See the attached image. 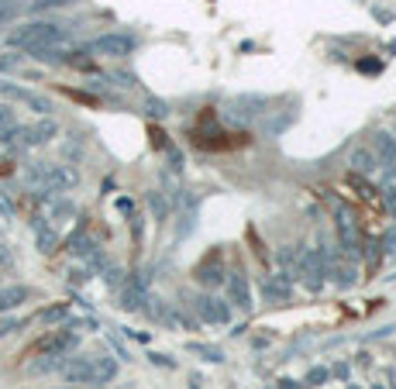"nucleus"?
Listing matches in <instances>:
<instances>
[{
	"label": "nucleus",
	"mask_w": 396,
	"mask_h": 389,
	"mask_svg": "<svg viewBox=\"0 0 396 389\" xmlns=\"http://www.w3.org/2000/svg\"><path fill=\"white\" fill-rule=\"evenodd\" d=\"M66 39H69V28H62L55 21H28V25H21L7 35V45L28 52V48H41V45H59Z\"/></svg>",
	"instance_id": "obj_1"
},
{
	"label": "nucleus",
	"mask_w": 396,
	"mask_h": 389,
	"mask_svg": "<svg viewBox=\"0 0 396 389\" xmlns=\"http://www.w3.org/2000/svg\"><path fill=\"white\" fill-rule=\"evenodd\" d=\"M28 183L39 186V190H48V193H66L79 183V172L69 169V165H59V162H35L28 165Z\"/></svg>",
	"instance_id": "obj_2"
},
{
	"label": "nucleus",
	"mask_w": 396,
	"mask_h": 389,
	"mask_svg": "<svg viewBox=\"0 0 396 389\" xmlns=\"http://www.w3.org/2000/svg\"><path fill=\"white\" fill-rule=\"evenodd\" d=\"M135 48H138V39L128 35V32H107V35H100V39H93L86 45L90 55H107V59H124Z\"/></svg>",
	"instance_id": "obj_3"
},
{
	"label": "nucleus",
	"mask_w": 396,
	"mask_h": 389,
	"mask_svg": "<svg viewBox=\"0 0 396 389\" xmlns=\"http://www.w3.org/2000/svg\"><path fill=\"white\" fill-rule=\"evenodd\" d=\"M296 273L303 275V282H307V289H320L324 286V275H327V252H300V259H296Z\"/></svg>",
	"instance_id": "obj_4"
},
{
	"label": "nucleus",
	"mask_w": 396,
	"mask_h": 389,
	"mask_svg": "<svg viewBox=\"0 0 396 389\" xmlns=\"http://www.w3.org/2000/svg\"><path fill=\"white\" fill-rule=\"evenodd\" d=\"M79 345L76 331H73V324H66V327H59V331H52V334H45L39 345H35V355H66V351H73Z\"/></svg>",
	"instance_id": "obj_5"
},
{
	"label": "nucleus",
	"mask_w": 396,
	"mask_h": 389,
	"mask_svg": "<svg viewBox=\"0 0 396 389\" xmlns=\"http://www.w3.org/2000/svg\"><path fill=\"white\" fill-rule=\"evenodd\" d=\"M266 107H269L266 97H259V93H241V97H235V100L228 104V117L245 124V121H255L259 114H269Z\"/></svg>",
	"instance_id": "obj_6"
},
{
	"label": "nucleus",
	"mask_w": 396,
	"mask_h": 389,
	"mask_svg": "<svg viewBox=\"0 0 396 389\" xmlns=\"http://www.w3.org/2000/svg\"><path fill=\"white\" fill-rule=\"evenodd\" d=\"M0 97L18 100V104H25V107L39 111L41 117H48V111H52V100H48V97H39V93H32V90L18 86V83H7V79H0Z\"/></svg>",
	"instance_id": "obj_7"
},
{
	"label": "nucleus",
	"mask_w": 396,
	"mask_h": 389,
	"mask_svg": "<svg viewBox=\"0 0 396 389\" xmlns=\"http://www.w3.org/2000/svg\"><path fill=\"white\" fill-rule=\"evenodd\" d=\"M62 379L69 386H97V372H93V358L79 355V358H66L62 362Z\"/></svg>",
	"instance_id": "obj_8"
},
{
	"label": "nucleus",
	"mask_w": 396,
	"mask_h": 389,
	"mask_svg": "<svg viewBox=\"0 0 396 389\" xmlns=\"http://www.w3.org/2000/svg\"><path fill=\"white\" fill-rule=\"evenodd\" d=\"M262 296H266V303H289V296H293V275L289 273H273L262 279Z\"/></svg>",
	"instance_id": "obj_9"
},
{
	"label": "nucleus",
	"mask_w": 396,
	"mask_h": 389,
	"mask_svg": "<svg viewBox=\"0 0 396 389\" xmlns=\"http://www.w3.org/2000/svg\"><path fill=\"white\" fill-rule=\"evenodd\" d=\"M197 313L203 324H228L231 320V307L224 303V300H217V296H210V293H203V296H197Z\"/></svg>",
	"instance_id": "obj_10"
},
{
	"label": "nucleus",
	"mask_w": 396,
	"mask_h": 389,
	"mask_svg": "<svg viewBox=\"0 0 396 389\" xmlns=\"http://www.w3.org/2000/svg\"><path fill=\"white\" fill-rule=\"evenodd\" d=\"M55 135H59V124L52 117H41L39 124H32V128L21 131V145L25 149H39V145H48Z\"/></svg>",
	"instance_id": "obj_11"
},
{
	"label": "nucleus",
	"mask_w": 396,
	"mask_h": 389,
	"mask_svg": "<svg viewBox=\"0 0 396 389\" xmlns=\"http://www.w3.org/2000/svg\"><path fill=\"white\" fill-rule=\"evenodd\" d=\"M338 234H341V248L358 259V252H362V241H358V231H355V221H352V214L345 210V207H338Z\"/></svg>",
	"instance_id": "obj_12"
},
{
	"label": "nucleus",
	"mask_w": 396,
	"mask_h": 389,
	"mask_svg": "<svg viewBox=\"0 0 396 389\" xmlns=\"http://www.w3.org/2000/svg\"><path fill=\"white\" fill-rule=\"evenodd\" d=\"M372 156L379 165H396V138L390 131H376V142H372Z\"/></svg>",
	"instance_id": "obj_13"
},
{
	"label": "nucleus",
	"mask_w": 396,
	"mask_h": 389,
	"mask_svg": "<svg viewBox=\"0 0 396 389\" xmlns=\"http://www.w3.org/2000/svg\"><path fill=\"white\" fill-rule=\"evenodd\" d=\"M28 300H32V289H28V286H21V282L4 286V289H0V313L18 310V307H21V303H28Z\"/></svg>",
	"instance_id": "obj_14"
},
{
	"label": "nucleus",
	"mask_w": 396,
	"mask_h": 389,
	"mask_svg": "<svg viewBox=\"0 0 396 389\" xmlns=\"http://www.w3.org/2000/svg\"><path fill=\"white\" fill-rule=\"evenodd\" d=\"M228 293H231V300H235L241 310L248 313L255 303H252V289H248V279H245V273L238 269V273H231V279H228Z\"/></svg>",
	"instance_id": "obj_15"
},
{
	"label": "nucleus",
	"mask_w": 396,
	"mask_h": 389,
	"mask_svg": "<svg viewBox=\"0 0 396 389\" xmlns=\"http://www.w3.org/2000/svg\"><path fill=\"white\" fill-rule=\"evenodd\" d=\"M197 282L200 286H210V289H214V286H221V282H224V269H221V255H214V262H210V259H207V262H203V266H197Z\"/></svg>",
	"instance_id": "obj_16"
},
{
	"label": "nucleus",
	"mask_w": 396,
	"mask_h": 389,
	"mask_svg": "<svg viewBox=\"0 0 396 389\" xmlns=\"http://www.w3.org/2000/svg\"><path fill=\"white\" fill-rule=\"evenodd\" d=\"M93 372H97V386L114 383V379H118V358H111V355H97V358H93Z\"/></svg>",
	"instance_id": "obj_17"
},
{
	"label": "nucleus",
	"mask_w": 396,
	"mask_h": 389,
	"mask_svg": "<svg viewBox=\"0 0 396 389\" xmlns=\"http://www.w3.org/2000/svg\"><path fill=\"white\" fill-rule=\"evenodd\" d=\"M348 165H352V172L355 176H369V172H376V156H372V149H355L352 156H348Z\"/></svg>",
	"instance_id": "obj_18"
},
{
	"label": "nucleus",
	"mask_w": 396,
	"mask_h": 389,
	"mask_svg": "<svg viewBox=\"0 0 396 389\" xmlns=\"http://www.w3.org/2000/svg\"><path fill=\"white\" fill-rule=\"evenodd\" d=\"M35 241H39L41 255H52V252L59 248V234L52 231L48 224H41V221H35Z\"/></svg>",
	"instance_id": "obj_19"
},
{
	"label": "nucleus",
	"mask_w": 396,
	"mask_h": 389,
	"mask_svg": "<svg viewBox=\"0 0 396 389\" xmlns=\"http://www.w3.org/2000/svg\"><path fill=\"white\" fill-rule=\"evenodd\" d=\"M145 300H149V296H145V293H138L135 286H128V282L121 286V307H124V310H142V303H145Z\"/></svg>",
	"instance_id": "obj_20"
},
{
	"label": "nucleus",
	"mask_w": 396,
	"mask_h": 389,
	"mask_svg": "<svg viewBox=\"0 0 396 389\" xmlns=\"http://www.w3.org/2000/svg\"><path fill=\"white\" fill-rule=\"evenodd\" d=\"M41 324H66L69 320V303H55V307H45L39 313Z\"/></svg>",
	"instance_id": "obj_21"
},
{
	"label": "nucleus",
	"mask_w": 396,
	"mask_h": 389,
	"mask_svg": "<svg viewBox=\"0 0 396 389\" xmlns=\"http://www.w3.org/2000/svg\"><path fill=\"white\" fill-rule=\"evenodd\" d=\"M186 348L193 351V355H200L203 362H214V365H221V362H224V351H221V348H210V345H197V341H193V345H186Z\"/></svg>",
	"instance_id": "obj_22"
},
{
	"label": "nucleus",
	"mask_w": 396,
	"mask_h": 389,
	"mask_svg": "<svg viewBox=\"0 0 396 389\" xmlns=\"http://www.w3.org/2000/svg\"><path fill=\"white\" fill-rule=\"evenodd\" d=\"M145 114L152 117V121H165V117L172 114V111H169V104H165V100H158V97H149V104H145Z\"/></svg>",
	"instance_id": "obj_23"
},
{
	"label": "nucleus",
	"mask_w": 396,
	"mask_h": 389,
	"mask_svg": "<svg viewBox=\"0 0 396 389\" xmlns=\"http://www.w3.org/2000/svg\"><path fill=\"white\" fill-rule=\"evenodd\" d=\"M149 207H152L156 221H165V217H169V203H165V196L158 193V190H152V193H149Z\"/></svg>",
	"instance_id": "obj_24"
},
{
	"label": "nucleus",
	"mask_w": 396,
	"mask_h": 389,
	"mask_svg": "<svg viewBox=\"0 0 396 389\" xmlns=\"http://www.w3.org/2000/svg\"><path fill=\"white\" fill-rule=\"evenodd\" d=\"M25 324H28L25 317H4V313H0V341H4L7 334H14V331H21Z\"/></svg>",
	"instance_id": "obj_25"
},
{
	"label": "nucleus",
	"mask_w": 396,
	"mask_h": 389,
	"mask_svg": "<svg viewBox=\"0 0 396 389\" xmlns=\"http://www.w3.org/2000/svg\"><path fill=\"white\" fill-rule=\"evenodd\" d=\"M76 0H32V14H45V11H59V7H69Z\"/></svg>",
	"instance_id": "obj_26"
},
{
	"label": "nucleus",
	"mask_w": 396,
	"mask_h": 389,
	"mask_svg": "<svg viewBox=\"0 0 396 389\" xmlns=\"http://www.w3.org/2000/svg\"><path fill=\"white\" fill-rule=\"evenodd\" d=\"M327 379H331V372H327L324 365H317V369H310V372H307V379H303V386H324Z\"/></svg>",
	"instance_id": "obj_27"
},
{
	"label": "nucleus",
	"mask_w": 396,
	"mask_h": 389,
	"mask_svg": "<svg viewBox=\"0 0 396 389\" xmlns=\"http://www.w3.org/2000/svg\"><path fill=\"white\" fill-rule=\"evenodd\" d=\"M165 162H169V169H172V172H183V165H186L183 152H179V149H172V145L165 149Z\"/></svg>",
	"instance_id": "obj_28"
},
{
	"label": "nucleus",
	"mask_w": 396,
	"mask_h": 389,
	"mask_svg": "<svg viewBox=\"0 0 396 389\" xmlns=\"http://www.w3.org/2000/svg\"><path fill=\"white\" fill-rule=\"evenodd\" d=\"M300 252H303V248H296V245H293V248H282V252L276 255V259H279V266H296Z\"/></svg>",
	"instance_id": "obj_29"
},
{
	"label": "nucleus",
	"mask_w": 396,
	"mask_h": 389,
	"mask_svg": "<svg viewBox=\"0 0 396 389\" xmlns=\"http://www.w3.org/2000/svg\"><path fill=\"white\" fill-rule=\"evenodd\" d=\"M18 66H21V55H14V52L0 55V73H11V69H18Z\"/></svg>",
	"instance_id": "obj_30"
},
{
	"label": "nucleus",
	"mask_w": 396,
	"mask_h": 389,
	"mask_svg": "<svg viewBox=\"0 0 396 389\" xmlns=\"http://www.w3.org/2000/svg\"><path fill=\"white\" fill-rule=\"evenodd\" d=\"M11 124H18V117H14L11 107H4V104H0V131H4V128H11Z\"/></svg>",
	"instance_id": "obj_31"
},
{
	"label": "nucleus",
	"mask_w": 396,
	"mask_h": 389,
	"mask_svg": "<svg viewBox=\"0 0 396 389\" xmlns=\"http://www.w3.org/2000/svg\"><path fill=\"white\" fill-rule=\"evenodd\" d=\"M327 372H331V376H338V379H348V376H352V365H348V362H338V365H334V369H327Z\"/></svg>",
	"instance_id": "obj_32"
},
{
	"label": "nucleus",
	"mask_w": 396,
	"mask_h": 389,
	"mask_svg": "<svg viewBox=\"0 0 396 389\" xmlns=\"http://www.w3.org/2000/svg\"><path fill=\"white\" fill-rule=\"evenodd\" d=\"M149 358H152V365H162V369H176V362H172L169 355H156V351H152Z\"/></svg>",
	"instance_id": "obj_33"
},
{
	"label": "nucleus",
	"mask_w": 396,
	"mask_h": 389,
	"mask_svg": "<svg viewBox=\"0 0 396 389\" xmlns=\"http://www.w3.org/2000/svg\"><path fill=\"white\" fill-rule=\"evenodd\" d=\"M338 286H355V273L352 269H338Z\"/></svg>",
	"instance_id": "obj_34"
},
{
	"label": "nucleus",
	"mask_w": 396,
	"mask_h": 389,
	"mask_svg": "<svg viewBox=\"0 0 396 389\" xmlns=\"http://www.w3.org/2000/svg\"><path fill=\"white\" fill-rule=\"evenodd\" d=\"M118 210L131 217V214H135V200H131V196H121V200H118Z\"/></svg>",
	"instance_id": "obj_35"
},
{
	"label": "nucleus",
	"mask_w": 396,
	"mask_h": 389,
	"mask_svg": "<svg viewBox=\"0 0 396 389\" xmlns=\"http://www.w3.org/2000/svg\"><path fill=\"white\" fill-rule=\"evenodd\" d=\"M131 234H135V245H142V217L131 214Z\"/></svg>",
	"instance_id": "obj_36"
},
{
	"label": "nucleus",
	"mask_w": 396,
	"mask_h": 389,
	"mask_svg": "<svg viewBox=\"0 0 396 389\" xmlns=\"http://www.w3.org/2000/svg\"><path fill=\"white\" fill-rule=\"evenodd\" d=\"M152 145H156L158 152H165V149H169V145H165V135H162V131H152Z\"/></svg>",
	"instance_id": "obj_37"
},
{
	"label": "nucleus",
	"mask_w": 396,
	"mask_h": 389,
	"mask_svg": "<svg viewBox=\"0 0 396 389\" xmlns=\"http://www.w3.org/2000/svg\"><path fill=\"white\" fill-rule=\"evenodd\" d=\"M11 262H14L11 248H7V245H0V266H11Z\"/></svg>",
	"instance_id": "obj_38"
},
{
	"label": "nucleus",
	"mask_w": 396,
	"mask_h": 389,
	"mask_svg": "<svg viewBox=\"0 0 396 389\" xmlns=\"http://www.w3.org/2000/svg\"><path fill=\"white\" fill-rule=\"evenodd\" d=\"M114 79H121V86H135V76H131V73H114Z\"/></svg>",
	"instance_id": "obj_39"
},
{
	"label": "nucleus",
	"mask_w": 396,
	"mask_h": 389,
	"mask_svg": "<svg viewBox=\"0 0 396 389\" xmlns=\"http://www.w3.org/2000/svg\"><path fill=\"white\" fill-rule=\"evenodd\" d=\"M86 279H90V275L83 273V269H76V273H69V282H76V286H79V282H86Z\"/></svg>",
	"instance_id": "obj_40"
},
{
	"label": "nucleus",
	"mask_w": 396,
	"mask_h": 389,
	"mask_svg": "<svg viewBox=\"0 0 396 389\" xmlns=\"http://www.w3.org/2000/svg\"><path fill=\"white\" fill-rule=\"evenodd\" d=\"M386 203H390V210H393V217H396V190H386Z\"/></svg>",
	"instance_id": "obj_41"
},
{
	"label": "nucleus",
	"mask_w": 396,
	"mask_h": 389,
	"mask_svg": "<svg viewBox=\"0 0 396 389\" xmlns=\"http://www.w3.org/2000/svg\"><path fill=\"white\" fill-rule=\"evenodd\" d=\"M279 389H300V383H293V379H282V383H279Z\"/></svg>",
	"instance_id": "obj_42"
},
{
	"label": "nucleus",
	"mask_w": 396,
	"mask_h": 389,
	"mask_svg": "<svg viewBox=\"0 0 396 389\" xmlns=\"http://www.w3.org/2000/svg\"><path fill=\"white\" fill-rule=\"evenodd\" d=\"M62 389H79V386H62Z\"/></svg>",
	"instance_id": "obj_43"
},
{
	"label": "nucleus",
	"mask_w": 396,
	"mask_h": 389,
	"mask_svg": "<svg viewBox=\"0 0 396 389\" xmlns=\"http://www.w3.org/2000/svg\"><path fill=\"white\" fill-rule=\"evenodd\" d=\"M393 169H396V165H393Z\"/></svg>",
	"instance_id": "obj_44"
}]
</instances>
